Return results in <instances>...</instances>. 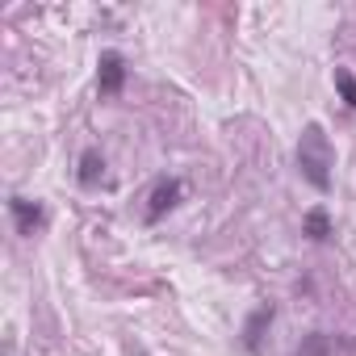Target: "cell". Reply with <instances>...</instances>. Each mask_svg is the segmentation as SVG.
Returning <instances> with one entry per match:
<instances>
[{
    "instance_id": "5b68a950",
    "label": "cell",
    "mask_w": 356,
    "mask_h": 356,
    "mask_svg": "<svg viewBox=\"0 0 356 356\" xmlns=\"http://www.w3.org/2000/svg\"><path fill=\"white\" fill-rule=\"evenodd\" d=\"M273 318H277V310H273V306H260V310H256V314L243 323V348H248L252 356L260 352V343H264V331L273 327Z\"/></svg>"
},
{
    "instance_id": "52a82bcc",
    "label": "cell",
    "mask_w": 356,
    "mask_h": 356,
    "mask_svg": "<svg viewBox=\"0 0 356 356\" xmlns=\"http://www.w3.org/2000/svg\"><path fill=\"white\" fill-rule=\"evenodd\" d=\"M302 235L310 239V243H327L335 231H331V214L323 210V206H314V210H306L302 214Z\"/></svg>"
},
{
    "instance_id": "6da1fadb",
    "label": "cell",
    "mask_w": 356,
    "mask_h": 356,
    "mask_svg": "<svg viewBox=\"0 0 356 356\" xmlns=\"http://www.w3.org/2000/svg\"><path fill=\"white\" fill-rule=\"evenodd\" d=\"M331 168H335V147L327 138V130L318 122H306L302 134H298V172L302 181L318 193L331 189Z\"/></svg>"
},
{
    "instance_id": "3957f363",
    "label": "cell",
    "mask_w": 356,
    "mask_h": 356,
    "mask_svg": "<svg viewBox=\"0 0 356 356\" xmlns=\"http://www.w3.org/2000/svg\"><path fill=\"white\" fill-rule=\"evenodd\" d=\"M181 193H185V185L176 181V176H163V181H155V189H151V197H147V210H143V218L155 227V222H159L168 210H176Z\"/></svg>"
},
{
    "instance_id": "7a4b0ae2",
    "label": "cell",
    "mask_w": 356,
    "mask_h": 356,
    "mask_svg": "<svg viewBox=\"0 0 356 356\" xmlns=\"http://www.w3.org/2000/svg\"><path fill=\"white\" fill-rule=\"evenodd\" d=\"M122 88H126V59H122V51H101V59H97V92L105 101H113V97H122Z\"/></svg>"
},
{
    "instance_id": "ba28073f",
    "label": "cell",
    "mask_w": 356,
    "mask_h": 356,
    "mask_svg": "<svg viewBox=\"0 0 356 356\" xmlns=\"http://www.w3.org/2000/svg\"><path fill=\"white\" fill-rule=\"evenodd\" d=\"M293 356H335V339L327 331H310V335H302V343L293 348Z\"/></svg>"
},
{
    "instance_id": "277c9868",
    "label": "cell",
    "mask_w": 356,
    "mask_h": 356,
    "mask_svg": "<svg viewBox=\"0 0 356 356\" xmlns=\"http://www.w3.org/2000/svg\"><path fill=\"white\" fill-rule=\"evenodd\" d=\"M9 218H13L17 235H38L47 227V210L30 197H9Z\"/></svg>"
},
{
    "instance_id": "9c48e42d",
    "label": "cell",
    "mask_w": 356,
    "mask_h": 356,
    "mask_svg": "<svg viewBox=\"0 0 356 356\" xmlns=\"http://www.w3.org/2000/svg\"><path fill=\"white\" fill-rule=\"evenodd\" d=\"M335 92H339V101L348 105V109H356V76L348 72V67H335Z\"/></svg>"
},
{
    "instance_id": "8992f818",
    "label": "cell",
    "mask_w": 356,
    "mask_h": 356,
    "mask_svg": "<svg viewBox=\"0 0 356 356\" xmlns=\"http://www.w3.org/2000/svg\"><path fill=\"white\" fill-rule=\"evenodd\" d=\"M76 181H80L84 189H97V185L105 181V155H101L97 147H88V151L80 155V172H76Z\"/></svg>"
}]
</instances>
